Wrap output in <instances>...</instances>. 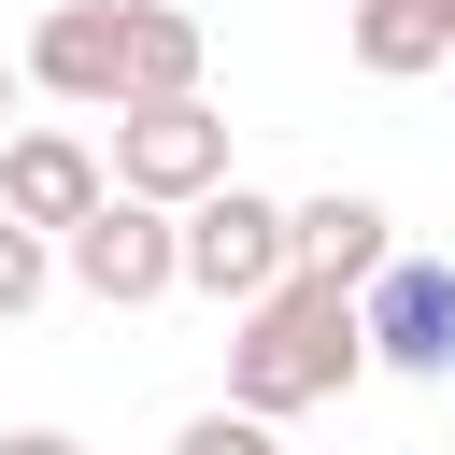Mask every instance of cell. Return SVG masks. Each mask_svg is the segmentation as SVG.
I'll list each match as a JSON object with an SVG mask.
<instances>
[{
	"mask_svg": "<svg viewBox=\"0 0 455 455\" xmlns=\"http://www.w3.org/2000/svg\"><path fill=\"white\" fill-rule=\"evenodd\" d=\"M370 370V313H355V284H327V270H284L256 313H242V341H228V398L242 412H313V398H341Z\"/></svg>",
	"mask_w": 455,
	"mask_h": 455,
	"instance_id": "6da1fadb",
	"label": "cell"
},
{
	"mask_svg": "<svg viewBox=\"0 0 455 455\" xmlns=\"http://www.w3.org/2000/svg\"><path fill=\"white\" fill-rule=\"evenodd\" d=\"M114 185L156 199V213H199L213 185H242V171H228V114H213V100H142V114H114Z\"/></svg>",
	"mask_w": 455,
	"mask_h": 455,
	"instance_id": "7a4b0ae2",
	"label": "cell"
},
{
	"mask_svg": "<svg viewBox=\"0 0 455 455\" xmlns=\"http://www.w3.org/2000/svg\"><path fill=\"white\" fill-rule=\"evenodd\" d=\"M57 270H71L100 313H142V299H171V284H185V213H156V199H128V185H114V199L57 242Z\"/></svg>",
	"mask_w": 455,
	"mask_h": 455,
	"instance_id": "3957f363",
	"label": "cell"
},
{
	"mask_svg": "<svg viewBox=\"0 0 455 455\" xmlns=\"http://www.w3.org/2000/svg\"><path fill=\"white\" fill-rule=\"evenodd\" d=\"M284 270H299V213H284V199L213 185V199L185 213V284H199V299H242V313H256Z\"/></svg>",
	"mask_w": 455,
	"mask_h": 455,
	"instance_id": "277c9868",
	"label": "cell"
},
{
	"mask_svg": "<svg viewBox=\"0 0 455 455\" xmlns=\"http://www.w3.org/2000/svg\"><path fill=\"white\" fill-rule=\"evenodd\" d=\"M355 313H370V355L384 370H412V384L455 370V256H384V284Z\"/></svg>",
	"mask_w": 455,
	"mask_h": 455,
	"instance_id": "5b68a950",
	"label": "cell"
},
{
	"mask_svg": "<svg viewBox=\"0 0 455 455\" xmlns=\"http://www.w3.org/2000/svg\"><path fill=\"white\" fill-rule=\"evenodd\" d=\"M28 85H43V100L128 114V0H57V14L28 28Z\"/></svg>",
	"mask_w": 455,
	"mask_h": 455,
	"instance_id": "8992f818",
	"label": "cell"
},
{
	"mask_svg": "<svg viewBox=\"0 0 455 455\" xmlns=\"http://www.w3.org/2000/svg\"><path fill=\"white\" fill-rule=\"evenodd\" d=\"M100 199H114V171H100L71 128H14V142H0V213H14V228H57V242H71Z\"/></svg>",
	"mask_w": 455,
	"mask_h": 455,
	"instance_id": "52a82bcc",
	"label": "cell"
},
{
	"mask_svg": "<svg viewBox=\"0 0 455 455\" xmlns=\"http://www.w3.org/2000/svg\"><path fill=\"white\" fill-rule=\"evenodd\" d=\"M384 256H398V213L384 199H355V185H327V199H299V270H327V284H384Z\"/></svg>",
	"mask_w": 455,
	"mask_h": 455,
	"instance_id": "ba28073f",
	"label": "cell"
},
{
	"mask_svg": "<svg viewBox=\"0 0 455 455\" xmlns=\"http://www.w3.org/2000/svg\"><path fill=\"white\" fill-rule=\"evenodd\" d=\"M455 57V0H355V71L398 85V71H441Z\"/></svg>",
	"mask_w": 455,
	"mask_h": 455,
	"instance_id": "9c48e42d",
	"label": "cell"
},
{
	"mask_svg": "<svg viewBox=\"0 0 455 455\" xmlns=\"http://www.w3.org/2000/svg\"><path fill=\"white\" fill-rule=\"evenodd\" d=\"M199 14H171V0H128V114L142 100H199Z\"/></svg>",
	"mask_w": 455,
	"mask_h": 455,
	"instance_id": "30bf717a",
	"label": "cell"
},
{
	"mask_svg": "<svg viewBox=\"0 0 455 455\" xmlns=\"http://www.w3.org/2000/svg\"><path fill=\"white\" fill-rule=\"evenodd\" d=\"M43 284H57V256H43V228H14V213H0V327H14V313H28Z\"/></svg>",
	"mask_w": 455,
	"mask_h": 455,
	"instance_id": "8fae6325",
	"label": "cell"
},
{
	"mask_svg": "<svg viewBox=\"0 0 455 455\" xmlns=\"http://www.w3.org/2000/svg\"><path fill=\"white\" fill-rule=\"evenodd\" d=\"M171 455H284V441H270V412H242V398H228V412H185V441H171Z\"/></svg>",
	"mask_w": 455,
	"mask_h": 455,
	"instance_id": "7c38bea8",
	"label": "cell"
},
{
	"mask_svg": "<svg viewBox=\"0 0 455 455\" xmlns=\"http://www.w3.org/2000/svg\"><path fill=\"white\" fill-rule=\"evenodd\" d=\"M0 455H85V441H71V427H14Z\"/></svg>",
	"mask_w": 455,
	"mask_h": 455,
	"instance_id": "4fadbf2b",
	"label": "cell"
},
{
	"mask_svg": "<svg viewBox=\"0 0 455 455\" xmlns=\"http://www.w3.org/2000/svg\"><path fill=\"white\" fill-rule=\"evenodd\" d=\"M14 85H28V57H0V114H14Z\"/></svg>",
	"mask_w": 455,
	"mask_h": 455,
	"instance_id": "5bb4252c",
	"label": "cell"
}]
</instances>
